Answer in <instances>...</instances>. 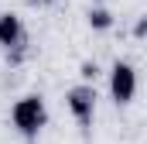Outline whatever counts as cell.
<instances>
[{"instance_id":"obj_1","label":"cell","mask_w":147,"mask_h":144,"mask_svg":"<svg viewBox=\"0 0 147 144\" xmlns=\"http://www.w3.org/2000/svg\"><path fill=\"white\" fill-rule=\"evenodd\" d=\"M10 124L17 127V134L38 137V134L45 130V124H48V107H45V100H41L38 93L21 96V100L10 107Z\"/></svg>"},{"instance_id":"obj_2","label":"cell","mask_w":147,"mask_h":144,"mask_svg":"<svg viewBox=\"0 0 147 144\" xmlns=\"http://www.w3.org/2000/svg\"><path fill=\"white\" fill-rule=\"evenodd\" d=\"M110 96L116 107H127V103H134V96H137V69L130 65V62H113L110 69Z\"/></svg>"},{"instance_id":"obj_3","label":"cell","mask_w":147,"mask_h":144,"mask_svg":"<svg viewBox=\"0 0 147 144\" xmlns=\"http://www.w3.org/2000/svg\"><path fill=\"white\" fill-rule=\"evenodd\" d=\"M65 103H69V110H72V117L79 120V127L89 130V127H92V113H96V89H92L89 82L72 86V89L65 93Z\"/></svg>"},{"instance_id":"obj_4","label":"cell","mask_w":147,"mask_h":144,"mask_svg":"<svg viewBox=\"0 0 147 144\" xmlns=\"http://www.w3.org/2000/svg\"><path fill=\"white\" fill-rule=\"evenodd\" d=\"M0 45L7 48V58L10 62H21V48L28 45V31H24L21 17L10 14V10L0 14Z\"/></svg>"},{"instance_id":"obj_5","label":"cell","mask_w":147,"mask_h":144,"mask_svg":"<svg viewBox=\"0 0 147 144\" xmlns=\"http://www.w3.org/2000/svg\"><path fill=\"white\" fill-rule=\"evenodd\" d=\"M89 28H92V31H110L113 28V14L106 7H92V10H89Z\"/></svg>"},{"instance_id":"obj_6","label":"cell","mask_w":147,"mask_h":144,"mask_svg":"<svg viewBox=\"0 0 147 144\" xmlns=\"http://www.w3.org/2000/svg\"><path fill=\"white\" fill-rule=\"evenodd\" d=\"M79 75H82V79L89 82V79H96V75H99V65H96V62H82V69H79Z\"/></svg>"},{"instance_id":"obj_7","label":"cell","mask_w":147,"mask_h":144,"mask_svg":"<svg viewBox=\"0 0 147 144\" xmlns=\"http://www.w3.org/2000/svg\"><path fill=\"white\" fill-rule=\"evenodd\" d=\"M144 31H147V21H144V17H140V21L134 24V35H137V38H144Z\"/></svg>"},{"instance_id":"obj_8","label":"cell","mask_w":147,"mask_h":144,"mask_svg":"<svg viewBox=\"0 0 147 144\" xmlns=\"http://www.w3.org/2000/svg\"><path fill=\"white\" fill-rule=\"evenodd\" d=\"M34 3H51V0H34Z\"/></svg>"}]
</instances>
